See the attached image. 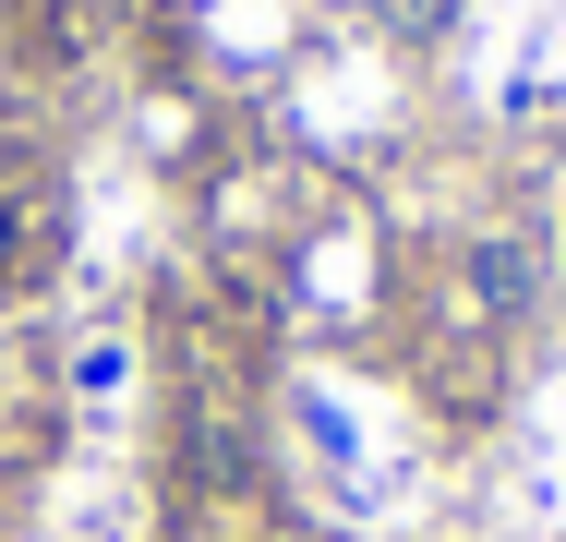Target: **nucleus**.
<instances>
[{
  "label": "nucleus",
  "instance_id": "f257e3e1",
  "mask_svg": "<svg viewBox=\"0 0 566 542\" xmlns=\"http://www.w3.org/2000/svg\"><path fill=\"white\" fill-rule=\"evenodd\" d=\"M470 302H482L494 325H518L531 302H543V253H531L518 229H482V241H470Z\"/></svg>",
  "mask_w": 566,
  "mask_h": 542
},
{
  "label": "nucleus",
  "instance_id": "f03ea898",
  "mask_svg": "<svg viewBox=\"0 0 566 542\" xmlns=\"http://www.w3.org/2000/svg\"><path fill=\"white\" fill-rule=\"evenodd\" d=\"M374 24H386L398 49H434V37L458 24V0H374Z\"/></svg>",
  "mask_w": 566,
  "mask_h": 542
}]
</instances>
